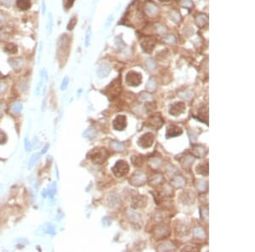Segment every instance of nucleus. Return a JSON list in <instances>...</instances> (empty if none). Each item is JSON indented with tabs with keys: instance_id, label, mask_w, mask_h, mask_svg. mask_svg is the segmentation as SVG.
<instances>
[{
	"instance_id": "f704fd0d",
	"label": "nucleus",
	"mask_w": 255,
	"mask_h": 252,
	"mask_svg": "<svg viewBox=\"0 0 255 252\" xmlns=\"http://www.w3.org/2000/svg\"><path fill=\"white\" fill-rule=\"evenodd\" d=\"M48 148H49V144H47L45 147H44V149H43V150L42 151V154H44V153H46V151L48 150Z\"/></svg>"
},
{
	"instance_id": "f3484780",
	"label": "nucleus",
	"mask_w": 255,
	"mask_h": 252,
	"mask_svg": "<svg viewBox=\"0 0 255 252\" xmlns=\"http://www.w3.org/2000/svg\"><path fill=\"white\" fill-rule=\"evenodd\" d=\"M90 40H91V27H88L86 31V36H85V47L88 48L90 44Z\"/></svg>"
},
{
	"instance_id": "473e14b6",
	"label": "nucleus",
	"mask_w": 255,
	"mask_h": 252,
	"mask_svg": "<svg viewBox=\"0 0 255 252\" xmlns=\"http://www.w3.org/2000/svg\"><path fill=\"white\" fill-rule=\"evenodd\" d=\"M2 3L4 4V5H6V6H9V5H10L11 3H12V0H2Z\"/></svg>"
},
{
	"instance_id": "f257e3e1",
	"label": "nucleus",
	"mask_w": 255,
	"mask_h": 252,
	"mask_svg": "<svg viewBox=\"0 0 255 252\" xmlns=\"http://www.w3.org/2000/svg\"><path fill=\"white\" fill-rule=\"evenodd\" d=\"M88 159L95 164H103L109 157V152L105 148L98 147L93 149L88 155Z\"/></svg>"
},
{
	"instance_id": "0eeeda50",
	"label": "nucleus",
	"mask_w": 255,
	"mask_h": 252,
	"mask_svg": "<svg viewBox=\"0 0 255 252\" xmlns=\"http://www.w3.org/2000/svg\"><path fill=\"white\" fill-rule=\"evenodd\" d=\"M48 80V74H47V71L46 69H43L42 71V72L40 74V78H39V82H38V84L37 86V88L35 90V93L37 95L40 94V92H41V89L42 88V86L43 84L46 83Z\"/></svg>"
},
{
	"instance_id": "39448f33",
	"label": "nucleus",
	"mask_w": 255,
	"mask_h": 252,
	"mask_svg": "<svg viewBox=\"0 0 255 252\" xmlns=\"http://www.w3.org/2000/svg\"><path fill=\"white\" fill-rule=\"evenodd\" d=\"M127 126V119L126 116L120 115V116H117L115 118V120L113 121V127L118 130V131H122Z\"/></svg>"
},
{
	"instance_id": "2f4dec72",
	"label": "nucleus",
	"mask_w": 255,
	"mask_h": 252,
	"mask_svg": "<svg viewBox=\"0 0 255 252\" xmlns=\"http://www.w3.org/2000/svg\"><path fill=\"white\" fill-rule=\"evenodd\" d=\"M25 148L26 150L30 149V142H28L27 138H26V140H25Z\"/></svg>"
},
{
	"instance_id": "9b49d317",
	"label": "nucleus",
	"mask_w": 255,
	"mask_h": 252,
	"mask_svg": "<svg viewBox=\"0 0 255 252\" xmlns=\"http://www.w3.org/2000/svg\"><path fill=\"white\" fill-rule=\"evenodd\" d=\"M108 88H110L109 89L110 90V93H108V96H111V98H112L113 94H114V96H116L118 94L117 91H120L121 90V87H120L119 81H117V80L114 81V83L111 84V85H110V87H108Z\"/></svg>"
},
{
	"instance_id": "2eb2a0df",
	"label": "nucleus",
	"mask_w": 255,
	"mask_h": 252,
	"mask_svg": "<svg viewBox=\"0 0 255 252\" xmlns=\"http://www.w3.org/2000/svg\"><path fill=\"white\" fill-rule=\"evenodd\" d=\"M157 11H158L157 10V8L155 5L151 4V3H149V4L146 5V12L148 15H157Z\"/></svg>"
},
{
	"instance_id": "393cba45",
	"label": "nucleus",
	"mask_w": 255,
	"mask_h": 252,
	"mask_svg": "<svg viewBox=\"0 0 255 252\" xmlns=\"http://www.w3.org/2000/svg\"><path fill=\"white\" fill-rule=\"evenodd\" d=\"M180 4L183 7H186V8H191L192 6V3H191V0H182Z\"/></svg>"
},
{
	"instance_id": "f8f14e48",
	"label": "nucleus",
	"mask_w": 255,
	"mask_h": 252,
	"mask_svg": "<svg viewBox=\"0 0 255 252\" xmlns=\"http://www.w3.org/2000/svg\"><path fill=\"white\" fill-rule=\"evenodd\" d=\"M16 6L21 10H27L31 8V0H16Z\"/></svg>"
},
{
	"instance_id": "412c9836",
	"label": "nucleus",
	"mask_w": 255,
	"mask_h": 252,
	"mask_svg": "<svg viewBox=\"0 0 255 252\" xmlns=\"http://www.w3.org/2000/svg\"><path fill=\"white\" fill-rule=\"evenodd\" d=\"M135 159L136 160H133V162H134V165L136 166V167H140L142 165V162H143V158L141 156H135Z\"/></svg>"
},
{
	"instance_id": "1a4fd4ad",
	"label": "nucleus",
	"mask_w": 255,
	"mask_h": 252,
	"mask_svg": "<svg viewBox=\"0 0 255 252\" xmlns=\"http://www.w3.org/2000/svg\"><path fill=\"white\" fill-rule=\"evenodd\" d=\"M141 46L143 49L145 50V52L150 53L155 46V40L151 37H146L141 42Z\"/></svg>"
},
{
	"instance_id": "7ed1b4c3",
	"label": "nucleus",
	"mask_w": 255,
	"mask_h": 252,
	"mask_svg": "<svg viewBox=\"0 0 255 252\" xmlns=\"http://www.w3.org/2000/svg\"><path fill=\"white\" fill-rule=\"evenodd\" d=\"M125 81L128 85L132 86V87H136L139 86L142 82V76L141 75L135 72H129L126 76Z\"/></svg>"
},
{
	"instance_id": "f03ea898",
	"label": "nucleus",
	"mask_w": 255,
	"mask_h": 252,
	"mask_svg": "<svg viewBox=\"0 0 255 252\" xmlns=\"http://www.w3.org/2000/svg\"><path fill=\"white\" fill-rule=\"evenodd\" d=\"M129 171V166L124 160H118L116 165L112 167V172L117 178H123L126 176Z\"/></svg>"
},
{
	"instance_id": "a878e982",
	"label": "nucleus",
	"mask_w": 255,
	"mask_h": 252,
	"mask_svg": "<svg viewBox=\"0 0 255 252\" xmlns=\"http://www.w3.org/2000/svg\"><path fill=\"white\" fill-rule=\"evenodd\" d=\"M7 141V137H6V134L0 130V144H4L5 142Z\"/></svg>"
},
{
	"instance_id": "a211bd4d",
	"label": "nucleus",
	"mask_w": 255,
	"mask_h": 252,
	"mask_svg": "<svg viewBox=\"0 0 255 252\" xmlns=\"http://www.w3.org/2000/svg\"><path fill=\"white\" fill-rule=\"evenodd\" d=\"M76 24H77V17H76V16H73V17L70 20L69 23H68V25H67V30H70V31L72 30V29L75 27Z\"/></svg>"
},
{
	"instance_id": "dca6fc26",
	"label": "nucleus",
	"mask_w": 255,
	"mask_h": 252,
	"mask_svg": "<svg viewBox=\"0 0 255 252\" xmlns=\"http://www.w3.org/2000/svg\"><path fill=\"white\" fill-rule=\"evenodd\" d=\"M4 51L6 53H11V54L15 53L17 52V47L14 43H9V44H7L5 46Z\"/></svg>"
},
{
	"instance_id": "b1692460",
	"label": "nucleus",
	"mask_w": 255,
	"mask_h": 252,
	"mask_svg": "<svg viewBox=\"0 0 255 252\" xmlns=\"http://www.w3.org/2000/svg\"><path fill=\"white\" fill-rule=\"evenodd\" d=\"M68 83H69V78H68L67 76H65V77L63 79V81H62V83L61 85V90H65V89L66 88V87H67Z\"/></svg>"
},
{
	"instance_id": "4be33fe9",
	"label": "nucleus",
	"mask_w": 255,
	"mask_h": 252,
	"mask_svg": "<svg viewBox=\"0 0 255 252\" xmlns=\"http://www.w3.org/2000/svg\"><path fill=\"white\" fill-rule=\"evenodd\" d=\"M12 109H13V111L14 112L19 113V112H21V110H22V105H21V103H16L15 105H14Z\"/></svg>"
},
{
	"instance_id": "6e6552de",
	"label": "nucleus",
	"mask_w": 255,
	"mask_h": 252,
	"mask_svg": "<svg viewBox=\"0 0 255 252\" xmlns=\"http://www.w3.org/2000/svg\"><path fill=\"white\" fill-rule=\"evenodd\" d=\"M110 72H111V67L108 64L106 63L100 64L96 71L98 76H100V77H106L109 75Z\"/></svg>"
},
{
	"instance_id": "bb28decb",
	"label": "nucleus",
	"mask_w": 255,
	"mask_h": 252,
	"mask_svg": "<svg viewBox=\"0 0 255 252\" xmlns=\"http://www.w3.org/2000/svg\"><path fill=\"white\" fill-rule=\"evenodd\" d=\"M113 19H114V15H110L108 18H107V20H106V23H105V26H106V28H108L110 26H111V24L112 23V21H113Z\"/></svg>"
},
{
	"instance_id": "cd10ccee",
	"label": "nucleus",
	"mask_w": 255,
	"mask_h": 252,
	"mask_svg": "<svg viewBox=\"0 0 255 252\" xmlns=\"http://www.w3.org/2000/svg\"><path fill=\"white\" fill-rule=\"evenodd\" d=\"M45 231L47 232L48 233H54V227L51 225V224H47L45 226Z\"/></svg>"
},
{
	"instance_id": "423d86ee",
	"label": "nucleus",
	"mask_w": 255,
	"mask_h": 252,
	"mask_svg": "<svg viewBox=\"0 0 255 252\" xmlns=\"http://www.w3.org/2000/svg\"><path fill=\"white\" fill-rule=\"evenodd\" d=\"M185 110V105L183 102L175 103L170 107L169 113L174 116H179Z\"/></svg>"
},
{
	"instance_id": "20e7f679",
	"label": "nucleus",
	"mask_w": 255,
	"mask_h": 252,
	"mask_svg": "<svg viewBox=\"0 0 255 252\" xmlns=\"http://www.w3.org/2000/svg\"><path fill=\"white\" fill-rule=\"evenodd\" d=\"M153 141H154L153 134H151L150 133H147L139 137L138 143L141 147L146 149V148L150 147L152 145Z\"/></svg>"
},
{
	"instance_id": "c85d7f7f",
	"label": "nucleus",
	"mask_w": 255,
	"mask_h": 252,
	"mask_svg": "<svg viewBox=\"0 0 255 252\" xmlns=\"http://www.w3.org/2000/svg\"><path fill=\"white\" fill-rule=\"evenodd\" d=\"M54 194H55V186H54V184H52V185L49 187V196L52 198L54 195Z\"/></svg>"
},
{
	"instance_id": "4468645a",
	"label": "nucleus",
	"mask_w": 255,
	"mask_h": 252,
	"mask_svg": "<svg viewBox=\"0 0 255 252\" xmlns=\"http://www.w3.org/2000/svg\"><path fill=\"white\" fill-rule=\"evenodd\" d=\"M53 15L51 14L49 15V17H48V21H47V24H46V33L47 35H50L52 33V30H53Z\"/></svg>"
},
{
	"instance_id": "72a5a7b5",
	"label": "nucleus",
	"mask_w": 255,
	"mask_h": 252,
	"mask_svg": "<svg viewBox=\"0 0 255 252\" xmlns=\"http://www.w3.org/2000/svg\"><path fill=\"white\" fill-rule=\"evenodd\" d=\"M5 87H6V86L4 84L0 83V93L3 92V90H5Z\"/></svg>"
},
{
	"instance_id": "c9c22d12",
	"label": "nucleus",
	"mask_w": 255,
	"mask_h": 252,
	"mask_svg": "<svg viewBox=\"0 0 255 252\" xmlns=\"http://www.w3.org/2000/svg\"><path fill=\"white\" fill-rule=\"evenodd\" d=\"M161 2H169L170 0H160Z\"/></svg>"
},
{
	"instance_id": "5701e85b",
	"label": "nucleus",
	"mask_w": 255,
	"mask_h": 252,
	"mask_svg": "<svg viewBox=\"0 0 255 252\" xmlns=\"http://www.w3.org/2000/svg\"><path fill=\"white\" fill-rule=\"evenodd\" d=\"M197 169H198V171H197L198 173H201V174H202V171H204V175L208 174V165L206 166V165L204 164V165H202V166H199V167H197Z\"/></svg>"
},
{
	"instance_id": "9d476101",
	"label": "nucleus",
	"mask_w": 255,
	"mask_h": 252,
	"mask_svg": "<svg viewBox=\"0 0 255 252\" xmlns=\"http://www.w3.org/2000/svg\"><path fill=\"white\" fill-rule=\"evenodd\" d=\"M183 131L181 129L180 127H179L178 126H174V125H172L168 127V130H167V133L166 135L168 137H176L179 136L182 134Z\"/></svg>"
},
{
	"instance_id": "aec40b11",
	"label": "nucleus",
	"mask_w": 255,
	"mask_h": 252,
	"mask_svg": "<svg viewBox=\"0 0 255 252\" xmlns=\"http://www.w3.org/2000/svg\"><path fill=\"white\" fill-rule=\"evenodd\" d=\"M75 0H63V5L65 10H69L72 7Z\"/></svg>"
},
{
	"instance_id": "7c9ffc66",
	"label": "nucleus",
	"mask_w": 255,
	"mask_h": 252,
	"mask_svg": "<svg viewBox=\"0 0 255 252\" xmlns=\"http://www.w3.org/2000/svg\"><path fill=\"white\" fill-rule=\"evenodd\" d=\"M42 49V42H40V43H39V52H38V63H39V61H40V59H41Z\"/></svg>"
},
{
	"instance_id": "6ab92c4d",
	"label": "nucleus",
	"mask_w": 255,
	"mask_h": 252,
	"mask_svg": "<svg viewBox=\"0 0 255 252\" xmlns=\"http://www.w3.org/2000/svg\"><path fill=\"white\" fill-rule=\"evenodd\" d=\"M38 158H39V155L38 154H34V155H32V156L31 157V159H30V160H29V168H32V167H33V165L36 163V161L38 160Z\"/></svg>"
},
{
	"instance_id": "ddd939ff",
	"label": "nucleus",
	"mask_w": 255,
	"mask_h": 252,
	"mask_svg": "<svg viewBox=\"0 0 255 252\" xmlns=\"http://www.w3.org/2000/svg\"><path fill=\"white\" fill-rule=\"evenodd\" d=\"M150 126H155L156 128H159L162 125L163 121H162V119L161 118L160 116H155V117H151L150 118Z\"/></svg>"
},
{
	"instance_id": "c756f323",
	"label": "nucleus",
	"mask_w": 255,
	"mask_h": 252,
	"mask_svg": "<svg viewBox=\"0 0 255 252\" xmlns=\"http://www.w3.org/2000/svg\"><path fill=\"white\" fill-rule=\"evenodd\" d=\"M46 13V3L45 0H42V15H45Z\"/></svg>"
}]
</instances>
